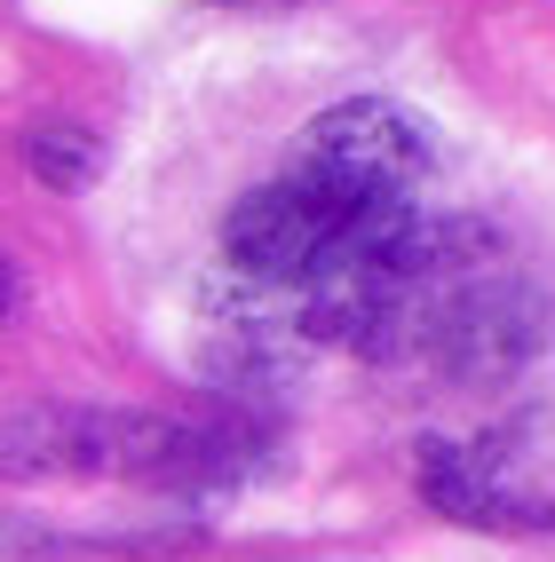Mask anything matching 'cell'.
<instances>
[{
  "instance_id": "3",
  "label": "cell",
  "mask_w": 555,
  "mask_h": 562,
  "mask_svg": "<svg viewBox=\"0 0 555 562\" xmlns=\"http://www.w3.org/2000/svg\"><path fill=\"white\" fill-rule=\"evenodd\" d=\"M88 151H96L88 135H80V143H71V135H41V151H32V167H41V175L56 182V191H71V182H88V175H96V159H88Z\"/></svg>"
},
{
  "instance_id": "4",
  "label": "cell",
  "mask_w": 555,
  "mask_h": 562,
  "mask_svg": "<svg viewBox=\"0 0 555 562\" xmlns=\"http://www.w3.org/2000/svg\"><path fill=\"white\" fill-rule=\"evenodd\" d=\"M9 302H16V278H9V270H0V310H9Z\"/></svg>"
},
{
  "instance_id": "2",
  "label": "cell",
  "mask_w": 555,
  "mask_h": 562,
  "mask_svg": "<svg viewBox=\"0 0 555 562\" xmlns=\"http://www.w3.org/2000/svg\"><path fill=\"white\" fill-rule=\"evenodd\" d=\"M429 499H436L444 515H460V522H485V531H515V522H547L532 499L500 492V468L468 460V452H436V443H429Z\"/></svg>"
},
{
  "instance_id": "1",
  "label": "cell",
  "mask_w": 555,
  "mask_h": 562,
  "mask_svg": "<svg viewBox=\"0 0 555 562\" xmlns=\"http://www.w3.org/2000/svg\"><path fill=\"white\" fill-rule=\"evenodd\" d=\"M421 175H429V135L397 103L357 95L342 111H325V120H310L293 159L231 206L222 254L254 285L293 293L325 254H342L357 231H374V222L413 206Z\"/></svg>"
}]
</instances>
